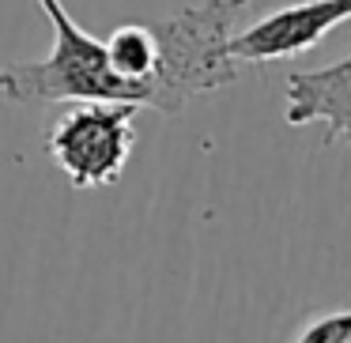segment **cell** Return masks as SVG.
<instances>
[{"mask_svg":"<svg viewBox=\"0 0 351 343\" xmlns=\"http://www.w3.org/2000/svg\"><path fill=\"white\" fill-rule=\"evenodd\" d=\"M132 114L129 102H69L49 129L46 151L72 189H106L125 174L136 147Z\"/></svg>","mask_w":351,"mask_h":343,"instance_id":"cell-3","label":"cell"},{"mask_svg":"<svg viewBox=\"0 0 351 343\" xmlns=\"http://www.w3.org/2000/svg\"><path fill=\"white\" fill-rule=\"evenodd\" d=\"M245 4L250 0H204L182 8L178 16L155 19L152 34L159 46V61L144 84V110L174 117L189 99L234 84L238 61L230 57L227 42Z\"/></svg>","mask_w":351,"mask_h":343,"instance_id":"cell-1","label":"cell"},{"mask_svg":"<svg viewBox=\"0 0 351 343\" xmlns=\"http://www.w3.org/2000/svg\"><path fill=\"white\" fill-rule=\"evenodd\" d=\"M295 343H351V309H332L306 320L295 335Z\"/></svg>","mask_w":351,"mask_h":343,"instance_id":"cell-7","label":"cell"},{"mask_svg":"<svg viewBox=\"0 0 351 343\" xmlns=\"http://www.w3.org/2000/svg\"><path fill=\"white\" fill-rule=\"evenodd\" d=\"M287 125H328V140L351 147V53L336 64L287 76Z\"/></svg>","mask_w":351,"mask_h":343,"instance_id":"cell-5","label":"cell"},{"mask_svg":"<svg viewBox=\"0 0 351 343\" xmlns=\"http://www.w3.org/2000/svg\"><path fill=\"white\" fill-rule=\"evenodd\" d=\"M351 19V0H298L287 8L268 12L245 31H234L227 42L238 64H268L287 61L313 49L332 27Z\"/></svg>","mask_w":351,"mask_h":343,"instance_id":"cell-4","label":"cell"},{"mask_svg":"<svg viewBox=\"0 0 351 343\" xmlns=\"http://www.w3.org/2000/svg\"><path fill=\"white\" fill-rule=\"evenodd\" d=\"M102 53H106L110 68L140 91V106H144V84L155 72V61H159V46H155L152 23H125L117 31H110L102 38Z\"/></svg>","mask_w":351,"mask_h":343,"instance_id":"cell-6","label":"cell"},{"mask_svg":"<svg viewBox=\"0 0 351 343\" xmlns=\"http://www.w3.org/2000/svg\"><path fill=\"white\" fill-rule=\"evenodd\" d=\"M42 8H46V16H53V12H61V0H38Z\"/></svg>","mask_w":351,"mask_h":343,"instance_id":"cell-8","label":"cell"},{"mask_svg":"<svg viewBox=\"0 0 351 343\" xmlns=\"http://www.w3.org/2000/svg\"><path fill=\"white\" fill-rule=\"evenodd\" d=\"M57 38L42 61L0 64V94L16 106L34 102H129L140 110V91L106 64L102 38L87 34L69 12L49 16Z\"/></svg>","mask_w":351,"mask_h":343,"instance_id":"cell-2","label":"cell"}]
</instances>
